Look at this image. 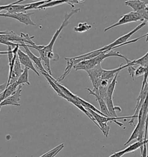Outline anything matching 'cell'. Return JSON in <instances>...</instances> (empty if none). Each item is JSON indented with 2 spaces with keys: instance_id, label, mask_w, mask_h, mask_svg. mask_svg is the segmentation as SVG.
<instances>
[{
  "instance_id": "7a4b0ae2",
  "label": "cell",
  "mask_w": 148,
  "mask_h": 157,
  "mask_svg": "<svg viewBox=\"0 0 148 157\" xmlns=\"http://www.w3.org/2000/svg\"><path fill=\"white\" fill-rule=\"evenodd\" d=\"M111 56H117V57L121 58L126 61L127 64L131 62V60L129 59L125 56L120 54L119 52L111 50L109 52H106L105 51H102L101 54H100L99 56H97L93 58H92L88 60H83V61H81V62H79L76 65H74L73 68L76 71L84 70L86 71L88 70L92 69L93 67H96L98 65L101 64L104 59H105L106 58H108L109 57H111Z\"/></svg>"
},
{
  "instance_id": "d6986e66",
  "label": "cell",
  "mask_w": 148,
  "mask_h": 157,
  "mask_svg": "<svg viewBox=\"0 0 148 157\" xmlns=\"http://www.w3.org/2000/svg\"><path fill=\"white\" fill-rule=\"evenodd\" d=\"M28 69L27 67H25L23 70V72L22 74L20 75V76L18 79L16 83L18 86L20 85H24V83H26L28 85H30V83L28 81Z\"/></svg>"
},
{
  "instance_id": "52a82bcc",
  "label": "cell",
  "mask_w": 148,
  "mask_h": 157,
  "mask_svg": "<svg viewBox=\"0 0 148 157\" xmlns=\"http://www.w3.org/2000/svg\"><path fill=\"white\" fill-rule=\"evenodd\" d=\"M148 93V83H146L145 85V87L143 88V90H141L140 93L139 94L138 97L137 98V104L136 106L134 109V115L132 116V118L131 119V120L129 122V124L131 125H133L134 123V119L138 117V115L139 112L141 108V106H142L143 102L145 101V99L147 98Z\"/></svg>"
},
{
  "instance_id": "8992f818",
  "label": "cell",
  "mask_w": 148,
  "mask_h": 157,
  "mask_svg": "<svg viewBox=\"0 0 148 157\" xmlns=\"http://www.w3.org/2000/svg\"><path fill=\"white\" fill-rule=\"evenodd\" d=\"M34 14V13H0V17H8L12 19H15L18 21L19 22L24 24L26 25H33L36 26L37 25L32 21L31 19V16Z\"/></svg>"
},
{
  "instance_id": "5b68a950",
  "label": "cell",
  "mask_w": 148,
  "mask_h": 157,
  "mask_svg": "<svg viewBox=\"0 0 148 157\" xmlns=\"http://www.w3.org/2000/svg\"><path fill=\"white\" fill-rule=\"evenodd\" d=\"M144 20H145L141 16V14H139L138 13H137V12H135L133 11V12H131L127 14H124L116 23L114 24L111 26L105 28L104 32L105 33L106 31L110 30L112 28H115L116 27H118L119 25H123V24L132 23V22H136L138 21H144Z\"/></svg>"
},
{
  "instance_id": "f546056e",
  "label": "cell",
  "mask_w": 148,
  "mask_h": 157,
  "mask_svg": "<svg viewBox=\"0 0 148 157\" xmlns=\"http://www.w3.org/2000/svg\"><path fill=\"white\" fill-rule=\"evenodd\" d=\"M12 33L11 31H0V35H3V34H9Z\"/></svg>"
},
{
  "instance_id": "83f0119b",
  "label": "cell",
  "mask_w": 148,
  "mask_h": 157,
  "mask_svg": "<svg viewBox=\"0 0 148 157\" xmlns=\"http://www.w3.org/2000/svg\"><path fill=\"white\" fill-rule=\"evenodd\" d=\"M9 4L8 5H2V6H0V12L3 10H5L8 6H9Z\"/></svg>"
},
{
  "instance_id": "ba28073f",
  "label": "cell",
  "mask_w": 148,
  "mask_h": 157,
  "mask_svg": "<svg viewBox=\"0 0 148 157\" xmlns=\"http://www.w3.org/2000/svg\"><path fill=\"white\" fill-rule=\"evenodd\" d=\"M23 85L18 86L16 91L12 94L11 96L6 98L0 104V111L2 107L6 105H14V106H19L21 105L18 102L20 100L21 93L22 91V87Z\"/></svg>"
},
{
  "instance_id": "ffe728a7",
  "label": "cell",
  "mask_w": 148,
  "mask_h": 157,
  "mask_svg": "<svg viewBox=\"0 0 148 157\" xmlns=\"http://www.w3.org/2000/svg\"><path fill=\"white\" fill-rule=\"evenodd\" d=\"M64 147V143L60 144V145H59L58 146L51 149V150L47 151L46 153H45L44 154H43L39 157H55L59 154V152L63 149Z\"/></svg>"
},
{
  "instance_id": "5bb4252c",
  "label": "cell",
  "mask_w": 148,
  "mask_h": 157,
  "mask_svg": "<svg viewBox=\"0 0 148 157\" xmlns=\"http://www.w3.org/2000/svg\"><path fill=\"white\" fill-rule=\"evenodd\" d=\"M23 1V0H19L16 1L13 3L9 4V6L5 10L7 11L8 13H26L25 8L28 6L27 4H22V5H18V4Z\"/></svg>"
},
{
  "instance_id": "44dd1931",
  "label": "cell",
  "mask_w": 148,
  "mask_h": 157,
  "mask_svg": "<svg viewBox=\"0 0 148 157\" xmlns=\"http://www.w3.org/2000/svg\"><path fill=\"white\" fill-rule=\"evenodd\" d=\"M18 85L16 82L9 85L8 87L5 88L4 90L3 91L4 93V100L6 98L9 97L10 96H11L12 94H14L17 90V89L18 88Z\"/></svg>"
},
{
  "instance_id": "484cf974",
  "label": "cell",
  "mask_w": 148,
  "mask_h": 157,
  "mask_svg": "<svg viewBox=\"0 0 148 157\" xmlns=\"http://www.w3.org/2000/svg\"><path fill=\"white\" fill-rule=\"evenodd\" d=\"M127 68H128V72H129V73L131 76L133 80L134 81V77H135L134 73H135V71L136 69L134 68V66H129L127 67Z\"/></svg>"
},
{
  "instance_id": "9a60e30c",
  "label": "cell",
  "mask_w": 148,
  "mask_h": 157,
  "mask_svg": "<svg viewBox=\"0 0 148 157\" xmlns=\"http://www.w3.org/2000/svg\"><path fill=\"white\" fill-rule=\"evenodd\" d=\"M86 89L89 92V94L92 95V96H95V97H96V100L98 101L99 105H100V109H101V111H100L104 115L108 117H111V115H110V114L109 113V111L108 110L106 104H105V102L104 101V100L101 97H100L98 92H93L92 90L90 89H89V88H86Z\"/></svg>"
},
{
  "instance_id": "4316f807",
  "label": "cell",
  "mask_w": 148,
  "mask_h": 157,
  "mask_svg": "<svg viewBox=\"0 0 148 157\" xmlns=\"http://www.w3.org/2000/svg\"><path fill=\"white\" fill-rule=\"evenodd\" d=\"M125 154V150H123L113 153L112 155H111L109 157H121L122 156H123Z\"/></svg>"
},
{
  "instance_id": "7c38bea8",
  "label": "cell",
  "mask_w": 148,
  "mask_h": 157,
  "mask_svg": "<svg viewBox=\"0 0 148 157\" xmlns=\"http://www.w3.org/2000/svg\"><path fill=\"white\" fill-rule=\"evenodd\" d=\"M23 72V70L22 68V66L18 60V56H17L16 58L14 61V67L12 70V72L11 74V77H10V82H9V85L12 84L14 83L17 81L18 77L20 76V75L22 74Z\"/></svg>"
},
{
  "instance_id": "4fadbf2b",
  "label": "cell",
  "mask_w": 148,
  "mask_h": 157,
  "mask_svg": "<svg viewBox=\"0 0 148 157\" xmlns=\"http://www.w3.org/2000/svg\"><path fill=\"white\" fill-rule=\"evenodd\" d=\"M127 67H128L127 65L123 66V64H121L120 67H117V69L113 70L103 69L102 74V80H106L108 81H111L117 73L120 72L121 70L124 69Z\"/></svg>"
},
{
  "instance_id": "603a6c76",
  "label": "cell",
  "mask_w": 148,
  "mask_h": 157,
  "mask_svg": "<svg viewBox=\"0 0 148 157\" xmlns=\"http://www.w3.org/2000/svg\"><path fill=\"white\" fill-rule=\"evenodd\" d=\"M49 1H50V0H45V1H38V2L28 4L27 6L25 8V11L26 12L28 10H37L39 6L43 5Z\"/></svg>"
},
{
  "instance_id": "ac0fdd59",
  "label": "cell",
  "mask_w": 148,
  "mask_h": 157,
  "mask_svg": "<svg viewBox=\"0 0 148 157\" xmlns=\"http://www.w3.org/2000/svg\"><path fill=\"white\" fill-rule=\"evenodd\" d=\"M119 73V72L115 74V77H113V78L112 79V81L110 83H109L108 86L107 88V91H106V95L105 98L108 97V98H113V92L115 91L116 84L117 83V78L118 77Z\"/></svg>"
},
{
  "instance_id": "4dcf8cb0",
  "label": "cell",
  "mask_w": 148,
  "mask_h": 157,
  "mask_svg": "<svg viewBox=\"0 0 148 157\" xmlns=\"http://www.w3.org/2000/svg\"><path fill=\"white\" fill-rule=\"evenodd\" d=\"M3 100H4V93L2 92L0 93V104Z\"/></svg>"
},
{
  "instance_id": "7402d4cb",
  "label": "cell",
  "mask_w": 148,
  "mask_h": 157,
  "mask_svg": "<svg viewBox=\"0 0 148 157\" xmlns=\"http://www.w3.org/2000/svg\"><path fill=\"white\" fill-rule=\"evenodd\" d=\"M92 27V26L87 23H80L77 27H74V30L76 33H83L88 31Z\"/></svg>"
},
{
  "instance_id": "8fae6325",
  "label": "cell",
  "mask_w": 148,
  "mask_h": 157,
  "mask_svg": "<svg viewBox=\"0 0 148 157\" xmlns=\"http://www.w3.org/2000/svg\"><path fill=\"white\" fill-rule=\"evenodd\" d=\"M20 46L23 47V48L25 49L26 54L29 56V58L31 59V61L35 64L37 68L41 71V73H44L45 74H49L46 70L45 69L43 66H42V60L40 57H38L37 56H35L32 52L30 51L29 48L26 46V44H25L24 43L20 44Z\"/></svg>"
},
{
  "instance_id": "cb8c5ba5",
  "label": "cell",
  "mask_w": 148,
  "mask_h": 157,
  "mask_svg": "<svg viewBox=\"0 0 148 157\" xmlns=\"http://www.w3.org/2000/svg\"><path fill=\"white\" fill-rule=\"evenodd\" d=\"M47 57L49 59V60H53V61H57L60 59V56H59L57 53L54 52L53 51H51L49 52L47 54Z\"/></svg>"
},
{
  "instance_id": "2e32d148",
  "label": "cell",
  "mask_w": 148,
  "mask_h": 157,
  "mask_svg": "<svg viewBox=\"0 0 148 157\" xmlns=\"http://www.w3.org/2000/svg\"><path fill=\"white\" fill-rule=\"evenodd\" d=\"M148 140H143V141H137L135 143L131 144L128 147L125 148L124 150L125 154L134 152V151L137 150L138 148L141 149V153L143 151V144L145 142L148 143Z\"/></svg>"
},
{
  "instance_id": "277c9868",
  "label": "cell",
  "mask_w": 148,
  "mask_h": 157,
  "mask_svg": "<svg viewBox=\"0 0 148 157\" xmlns=\"http://www.w3.org/2000/svg\"><path fill=\"white\" fill-rule=\"evenodd\" d=\"M125 5L131 7L133 12L141 14L144 20H148V2L140 0H130L125 2Z\"/></svg>"
},
{
  "instance_id": "1f68e13d",
  "label": "cell",
  "mask_w": 148,
  "mask_h": 157,
  "mask_svg": "<svg viewBox=\"0 0 148 157\" xmlns=\"http://www.w3.org/2000/svg\"><path fill=\"white\" fill-rule=\"evenodd\" d=\"M8 51H0V56L1 55H7Z\"/></svg>"
},
{
  "instance_id": "e0dca14e",
  "label": "cell",
  "mask_w": 148,
  "mask_h": 157,
  "mask_svg": "<svg viewBox=\"0 0 148 157\" xmlns=\"http://www.w3.org/2000/svg\"><path fill=\"white\" fill-rule=\"evenodd\" d=\"M129 66H135V65H140V66L143 67L144 68H146L148 66V52H147L145 56L139 58L136 60H131V62L128 64H126Z\"/></svg>"
},
{
  "instance_id": "d4e9b609",
  "label": "cell",
  "mask_w": 148,
  "mask_h": 157,
  "mask_svg": "<svg viewBox=\"0 0 148 157\" xmlns=\"http://www.w3.org/2000/svg\"><path fill=\"white\" fill-rule=\"evenodd\" d=\"M146 68H148V67H146ZM145 69L146 68H144L143 67L139 66L137 69H135V73H134V76L138 77L142 75L145 73Z\"/></svg>"
},
{
  "instance_id": "9c48e42d",
  "label": "cell",
  "mask_w": 148,
  "mask_h": 157,
  "mask_svg": "<svg viewBox=\"0 0 148 157\" xmlns=\"http://www.w3.org/2000/svg\"><path fill=\"white\" fill-rule=\"evenodd\" d=\"M85 1H79V0H57V1H53L50 0L49 2H47L46 4L39 6L37 10H45L46 8L54 7L56 6L62 5L63 4H68L71 6L72 8H74L75 4H79L84 2Z\"/></svg>"
},
{
  "instance_id": "6da1fadb",
  "label": "cell",
  "mask_w": 148,
  "mask_h": 157,
  "mask_svg": "<svg viewBox=\"0 0 148 157\" xmlns=\"http://www.w3.org/2000/svg\"><path fill=\"white\" fill-rule=\"evenodd\" d=\"M80 11V9L78 8V9H74L72 10L69 13H68L67 12H65L64 14V20L63 21V23L61 24L60 28H59L55 33L54 34L53 36L52 37L50 43L47 45V46H37V44L32 41L31 42V43L28 45L26 44V46L27 47H31L35 50H37V51L39 52V55H40V58H41L42 60L44 61L45 62V65L46 66V68L47 70V73H49V75L52 74L51 71V64H50V60H49V59L47 57V54L53 51V48L54 44L55 43L57 39L58 36H59L60 33L62 31V30L63 29V28H65V27H67L68 24H69V20L73 15L75 14L78 13Z\"/></svg>"
},
{
  "instance_id": "30bf717a",
  "label": "cell",
  "mask_w": 148,
  "mask_h": 157,
  "mask_svg": "<svg viewBox=\"0 0 148 157\" xmlns=\"http://www.w3.org/2000/svg\"><path fill=\"white\" fill-rule=\"evenodd\" d=\"M17 56H18V60L21 65L24 66L25 67H27L28 69L32 70V71L35 72L38 76L40 75L38 71L35 69L34 65H33V63L31 59L25 52L18 49L17 52Z\"/></svg>"
},
{
  "instance_id": "3957f363",
  "label": "cell",
  "mask_w": 148,
  "mask_h": 157,
  "mask_svg": "<svg viewBox=\"0 0 148 157\" xmlns=\"http://www.w3.org/2000/svg\"><path fill=\"white\" fill-rule=\"evenodd\" d=\"M103 69H104L102 68L101 64H100L93 67L92 69L86 71L92 81L93 86V89L92 90L93 92H98V88L101 82L102 74Z\"/></svg>"
},
{
  "instance_id": "f1b7e54d",
  "label": "cell",
  "mask_w": 148,
  "mask_h": 157,
  "mask_svg": "<svg viewBox=\"0 0 148 157\" xmlns=\"http://www.w3.org/2000/svg\"><path fill=\"white\" fill-rule=\"evenodd\" d=\"M6 86V83H4L3 84H1L0 85V90H4Z\"/></svg>"
}]
</instances>
